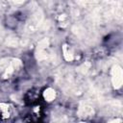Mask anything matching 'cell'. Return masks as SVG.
<instances>
[{
  "label": "cell",
  "instance_id": "cell-2",
  "mask_svg": "<svg viewBox=\"0 0 123 123\" xmlns=\"http://www.w3.org/2000/svg\"><path fill=\"white\" fill-rule=\"evenodd\" d=\"M44 97H45V99H47L48 101L53 100L54 97H55V91H54L53 89H48V90H47V95L44 94Z\"/></svg>",
  "mask_w": 123,
  "mask_h": 123
},
{
  "label": "cell",
  "instance_id": "cell-1",
  "mask_svg": "<svg viewBox=\"0 0 123 123\" xmlns=\"http://www.w3.org/2000/svg\"><path fill=\"white\" fill-rule=\"evenodd\" d=\"M0 113L3 117H9L10 114H11V111H10V108L8 105L4 104V105H1V108H0Z\"/></svg>",
  "mask_w": 123,
  "mask_h": 123
}]
</instances>
